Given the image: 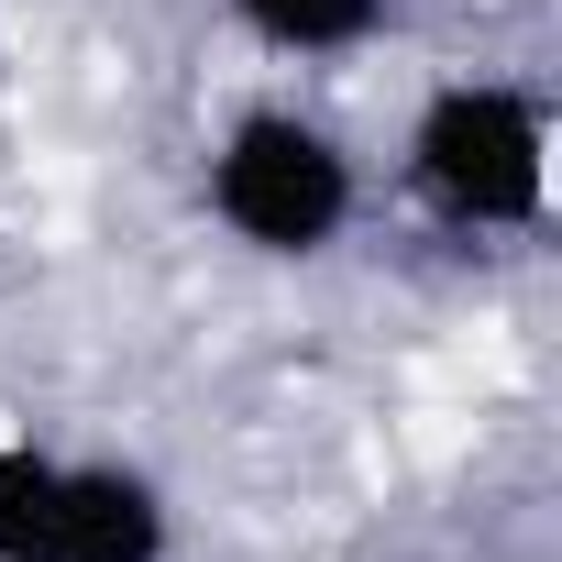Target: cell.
Masks as SVG:
<instances>
[{
  "label": "cell",
  "instance_id": "cell-5",
  "mask_svg": "<svg viewBox=\"0 0 562 562\" xmlns=\"http://www.w3.org/2000/svg\"><path fill=\"white\" fill-rule=\"evenodd\" d=\"M56 496H67V452L0 441V562H56Z\"/></svg>",
  "mask_w": 562,
  "mask_h": 562
},
{
  "label": "cell",
  "instance_id": "cell-3",
  "mask_svg": "<svg viewBox=\"0 0 562 562\" xmlns=\"http://www.w3.org/2000/svg\"><path fill=\"white\" fill-rule=\"evenodd\" d=\"M177 518L166 485L122 452H67V496H56V562H166Z\"/></svg>",
  "mask_w": 562,
  "mask_h": 562
},
{
  "label": "cell",
  "instance_id": "cell-2",
  "mask_svg": "<svg viewBox=\"0 0 562 562\" xmlns=\"http://www.w3.org/2000/svg\"><path fill=\"white\" fill-rule=\"evenodd\" d=\"M408 199L441 232H529L551 210V111L518 78H452L408 122Z\"/></svg>",
  "mask_w": 562,
  "mask_h": 562
},
{
  "label": "cell",
  "instance_id": "cell-4",
  "mask_svg": "<svg viewBox=\"0 0 562 562\" xmlns=\"http://www.w3.org/2000/svg\"><path fill=\"white\" fill-rule=\"evenodd\" d=\"M221 12L265 45V56H353L386 34L397 0H221Z\"/></svg>",
  "mask_w": 562,
  "mask_h": 562
},
{
  "label": "cell",
  "instance_id": "cell-1",
  "mask_svg": "<svg viewBox=\"0 0 562 562\" xmlns=\"http://www.w3.org/2000/svg\"><path fill=\"white\" fill-rule=\"evenodd\" d=\"M199 188H210V221L243 254H265V265H321L353 232V210H364V177H353L342 133L288 111V100L232 111L210 166H199Z\"/></svg>",
  "mask_w": 562,
  "mask_h": 562
}]
</instances>
